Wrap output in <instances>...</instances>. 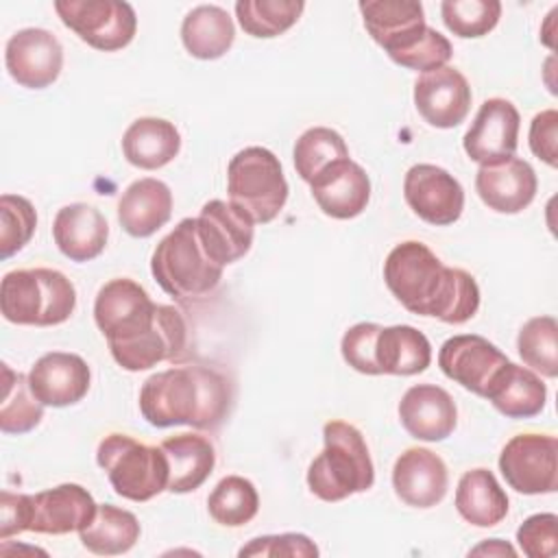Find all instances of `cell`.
Masks as SVG:
<instances>
[{
    "instance_id": "obj_34",
    "label": "cell",
    "mask_w": 558,
    "mask_h": 558,
    "mask_svg": "<svg viewBox=\"0 0 558 558\" xmlns=\"http://www.w3.org/2000/svg\"><path fill=\"white\" fill-rule=\"evenodd\" d=\"M44 418V403L33 395L28 375L15 373L2 364V401H0V429L4 434H26Z\"/></svg>"
},
{
    "instance_id": "obj_36",
    "label": "cell",
    "mask_w": 558,
    "mask_h": 558,
    "mask_svg": "<svg viewBox=\"0 0 558 558\" xmlns=\"http://www.w3.org/2000/svg\"><path fill=\"white\" fill-rule=\"evenodd\" d=\"M259 510V495L251 480L242 475L222 477L207 497L209 517L225 527H242Z\"/></svg>"
},
{
    "instance_id": "obj_12",
    "label": "cell",
    "mask_w": 558,
    "mask_h": 558,
    "mask_svg": "<svg viewBox=\"0 0 558 558\" xmlns=\"http://www.w3.org/2000/svg\"><path fill=\"white\" fill-rule=\"evenodd\" d=\"M187 325L183 314L172 305H157V316L148 329L135 338L109 347L113 360L124 371H146L159 362L174 360L185 351Z\"/></svg>"
},
{
    "instance_id": "obj_28",
    "label": "cell",
    "mask_w": 558,
    "mask_h": 558,
    "mask_svg": "<svg viewBox=\"0 0 558 558\" xmlns=\"http://www.w3.org/2000/svg\"><path fill=\"white\" fill-rule=\"evenodd\" d=\"M168 460V490L183 495L201 488L216 466V451L201 434H177L159 445Z\"/></svg>"
},
{
    "instance_id": "obj_1",
    "label": "cell",
    "mask_w": 558,
    "mask_h": 558,
    "mask_svg": "<svg viewBox=\"0 0 558 558\" xmlns=\"http://www.w3.org/2000/svg\"><path fill=\"white\" fill-rule=\"evenodd\" d=\"M384 281L392 296L412 314L462 325L480 307V288L471 272L445 266L418 242L397 244L384 262Z\"/></svg>"
},
{
    "instance_id": "obj_15",
    "label": "cell",
    "mask_w": 558,
    "mask_h": 558,
    "mask_svg": "<svg viewBox=\"0 0 558 558\" xmlns=\"http://www.w3.org/2000/svg\"><path fill=\"white\" fill-rule=\"evenodd\" d=\"M508 357L477 333L451 336L438 351L440 371L464 390L484 397Z\"/></svg>"
},
{
    "instance_id": "obj_29",
    "label": "cell",
    "mask_w": 558,
    "mask_h": 558,
    "mask_svg": "<svg viewBox=\"0 0 558 558\" xmlns=\"http://www.w3.org/2000/svg\"><path fill=\"white\" fill-rule=\"evenodd\" d=\"M181 150L177 126L163 118H137L122 135L124 159L142 170L168 166Z\"/></svg>"
},
{
    "instance_id": "obj_18",
    "label": "cell",
    "mask_w": 558,
    "mask_h": 558,
    "mask_svg": "<svg viewBox=\"0 0 558 558\" xmlns=\"http://www.w3.org/2000/svg\"><path fill=\"white\" fill-rule=\"evenodd\" d=\"M28 532L37 534L81 532L94 519L98 508L89 490L72 482L28 495Z\"/></svg>"
},
{
    "instance_id": "obj_10",
    "label": "cell",
    "mask_w": 558,
    "mask_h": 558,
    "mask_svg": "<svg viewBox=\"0 0 558 558\" xmlns=\"http://www.w3.org/2000/svg\"><path fill=\"white\" fill-rule=\"evenodd\" d=\"M157 305L159 303H155L137 281L118 277L98 290L94 320L107 338V344L113 347L148 329L155 320Z\"/></svg>"
},
{
    "instance_id": "obj_35",
    "label": "cell",
    "mask_w": 558,
    "mask_h": 558,
    "mask_svg": "<svg viewBox=\"0 0 558 558\" xmlns=\"http://www.w3.org/2000/svg\"><path fill=\"white\" fill-rule=\"evenodd\" d=\"M303 9L301 0H238L235 17L246 35L270 39L292 28Z\"/></svg>"
},
{
    "instance_id": "obj_46",
    "label": "cell",
    "mask_w": 558,
    "mask_h": 558,
    "mask_svg": "<svg viewBox=\"0 0 558 558\" xmlns=\"http://www.w3.org/2000/svg\"><path fill=\"white\" fill-rule=\"evenodd\" d=\"M31 501L28 495L2 490L0 493V541H7L13 534L28 532Z\"/></svg>"
},
{
    "instance_id": "obj_30",
    "label": "cell",
    "mask_w": 558,
    "mask_h": 558,
    "mask_svg": "<svg viewBox=\"0 0 558 558\" xmlns=\"http://www.w3.org/2000/svg\"><path fill=\"white\" fill-rule=\"evenodd\" d=\"M375 362L379 375H416L429 366L432 344L412 325L381 327L375 342Z\"/></svg>"
},
{
    "instance_id": "obj_23",
    "label": "cell",
    "mask_w": 558,
    "mask_h": 558,
    "mask_svg": "<svg viewBox=\"0 0 558 558\" xmlns=\"http://www.w3.org/2000/svg\"><path fill=\"white\" fill-rule=\"evenodd\" d=\"M399 418L412 438L438 442L453 434L458 408L445 388L436 384H416L401 397Z\"/></svg>"
},
{
    "instance_id": "obj_24",
    "label": "cell",
    "mask_w": 558,
    "mask_h": 558,
    "mask_svg": "<svg viewBox=\"0 0 558 558\" xmlns=\"http://www.w3.org/2000/svg\"><path fill=\"white\" fill-rule=\"evenodd\" d=\"M360 13L368 35L390 59L410 48L427 28L423 4L414 0H366L360 2Z\"/></svg>"
},
{
    "instance_id": "obj_38",
    "label": "cell",
    "mask_w": 558,
    "mask_h": 558,
    "mask_svg": "<svg viewBox=\"0 0 558 558\" xmlns=\"http://www.w3.org/2000/svg\"><path fill=\"white\" fill-rule=\"evenodd\" d=\"M517 349L527 368L545 377L558 375V323L554 316L530 318L517 338Z\"/></svg>"
},
{
    "instance_id": "obj_5",
    "label": "cell",
    "mask_w": 558,
    "mask_h": 558,
    "mask_svg": "<svg viewBox=\"0 0 558 558\" xmlns=\"http://www.w3.org/2000/svg\"><path fill=\"white\" fill-rule=\"evenodd\" d=\"M76 307L74 283L52 268L11 270L0 283V312L9 323L52 327Z\"/></svg>"
},
{
    "instance_id": "obj_42",
    "label": "cell",
    "mask_w": 558,
    "mask_h": 558,
    "mask_svg": "<svg viewBox=\"0 0 558 558\" xmlns=\"http://www.w3.org/2000/svg\"><path fill=\"white\" fill-rule=\"evenodd\" d=\"M517 543L530 558H551L558 551V517L538 512L527 517L517 530Z\"/></svg>"
},
{
    "instance_id": "obj_39",
    "label": "cell",
    "mask_w": 558,
    "mask_h": 558,
    "mask_svg": "<svg viewBox=\"0 0 558 558\" xmlns=\"http://www.w3.org/2000/svg\"><path fill=\"white\" fill-rule=\"evenodd\" d=\"M440 15L445 26L462 37L475 39L488 35L499 17H501V2L499 0H445L440 4Z\"/></svg>"
},
{
    "instance_id": "obj_31",
    "label": "cell",
    "mask_w": 558,
    "mask_h": 558,
    "mask_svg": "<svg viewBox=\"0 0 558 558\" xmlns=\"http://www.w3.org/2000/svg\"><path fill=\"white\" fill-rule=\"evenodd\" d=\"M456 510L475 527H493L508 514V495L493 471L477 466L462 473L456 488Z\"/></svg>"
},
{
    "instance_id": "obj_14",
    "label": "cell",
    "mask_w": 558,
    "mask_h": 558,
    "mask_svg": "<svg viewBox=\"0 0 558 558\" xmlns=\"http://www.w3.org/2000/svg\"><path fill=\"white\" fill-rule=\"evenodd\" d=\"M519 111L506 98H488L464 133L462 146L471 161L486 166L514 157L519 144Z\"/></svg>"
},
{
    "instance_id": "obj_2",
    "label": "cell",
    "mask_w": 558,
    "mask_h": 558,
    "mask_svg": "<svg viewBox=\"0 0 558 558\" xmlns=\"http://www.w3.org/2000/svg\"><path fill=\"white\" fill-rule=\"evenodd\" d=\"M233 386L211 366H174L150 375L140 388V412L153 427L190 425L216 429L229 416Z\"/></svg>"
},
{
    "instance_id": "obj_45",
    "label": "cell",
    "mask_w": 558,
    "mask_h": 558,
    "mask_svg": "<svg viewBox=\"0 0 558 558\" xmlns=\"http://www.w3.org/2000/svg\"><path fill=\"white\" fill-rule=\"evenodd\" d=\"M530 150L547 166L558 163V111L545 109L530 122Z\"/></svg>"
},
{
    "instance_id": "obj_43",
    "label": "cell",
    "mask_w": 558,
    "mask_h": 558,
    "mask_svg": "<svg viewBox=\"0 0 558 558\" xmlns=\"http://www.w3.org/2000/svg\"><path fill=\"white\" fill-rule=\"evenodd\" d=\"M381 325L377 323H357L349 327L340 342V353L344 362L364 375H379L375 362V342Z\"/></svg>"
},
{
    "instance_id": "obj_6",
    "label": "cell",
    "mask_w": 558,
    "mask_h": 558,
    "mask_svg": "<svg viewBox=\"0 0 558 558\" xmlns=\"http://www.w3.org/2000/svg\"><path fill=\"white\" fill-rule=\"evenodd\" d=\"M96 462L113 490L129 501H148L168 490V460L161 447H150L126 434H109L96 449Z\"/></svg>"
},
{
    "instance_id": "obj_11",
    "label": "cell",
    "mask_w": 558,
    "mask_h": 558,
    "mask_svg": "<svg viewBox=\"0 0 558 558\" xmlns=\"http://www.w3.org/2000/svg\"><path fill=\"white\" fill-rule=\"evenodd\" d=\"M403 196L408 207L434 227L453 225L464 209L460 181L434 163H416L405 172Z\"/></svg>"
},
{
    "instance_id": "obj_3",
    "label": "cell",
    "mask_w": 558,
    "mask_h": 558,
    "mask_svg": "<svg viewBox=\"0 0 558 558\" xmlns=\"http://www.w3.org/2000/svg\"><path fill=\"white\" fill-rule=\"evenodd\" d=\"M323 451L307 469V486L323 501H342L375 484V466L362 432L340 418L323 425Z\"/></svg>"
},
{
    "instance_id": "obj_13",
    "label": "cell",
    "mask_w": 558,
    "mask_h": 558,
    "mask_svg": "<svg viewBox=\"0 0 558 558\" xmlns=\"http://www.w3.org/2000/svg\"><path fill=\"white\" fill-rule=\"evenodd\" d=\"M4 65L17 85L44 89L61 74L63 46L46 28H22L7 41Z\"/></svg>"
},
{
    "instance_id": "obj_33",
    "label": "cell",
    "mask_w": 558,
    "mask_h": 558,
    "mask_svg": "<svg viewBox=\"0 0 558 558\" xmlns=\"http://www.w3.org/2000/svg\"><path fill=\"white\" fill-rule=\"evenodd\" d=\"M140 521L113 504H98L94 519L78 532L83 547L98 556L126 554L140 541Z\"/></svg>"
},
{
    "instance_id": "obj_25",
    "label": "cell",
    "mask_w": 558,
    "mask_h": 558,
    "mask_svg": "<svg viewBox=\"0 0 558 558\" xmlns=\"http://www.w3.org/2000/svg\"><path fill=\"white\" fill-rule=\"evenodd\" d=\"M52 238L68 259L89 262L105 251L109 225L96 207L87 203H70L57 211Z\"/></svg>"
},
{
    "instance_id": "obj_37",
    "label": "cell",
    "mask_w": 558,
    "mask_h": 558,
    "mask_svg": "<svg viewBox=\"0 0 558 558\" xmlns=\"http://www.w3.org/2000/svg\"><path fill=\"white\" fill-rule=\"evenodd\" d=\"M347 157L349 148L342 135L329 126H312L294 144V168L305 183H312L323 170Z\"/></svg>"
},
{
    "instance_id": "obj_20",
    "label": "cell",
    "mask_w": 558,
    "mask_h": 558,
    "mask_svg": "<svg viewBox=\"0 0 558 558\" xmlns=\"http://www.w3.org/2000/svg\"><path fill=\"white\" fill-rule=\"evenodd\" d=\"M392 488L405 506L432 508L447 495V464L432 449L410 447L395 460Z\"/></svg>"
},
{
    "instance_id": "obj_7",
    "label": "cell",
    "mask_w": 558,
    "mask_h": 558,
    "mask_svg": "<svg viewBox=\"0 0 558 558\" xmlns=\"http://www.w3.org/2000/svg\"><path fill=\"white\" fill-rule=\"evenodd\" d=\"M229 203L246 211L253 222H272L288 201V181L272 150L246 146L227 166Z\"/></svg>"
},
{
    "instance_id": "obj_16",
    "label": "cell",
    "mask_w": 558,
    "mask_h": 558,
    "mask_svg": "<svg viewBox=\"0 0 558 558\" xmlns=\"http://www.w3.org/2000/svg\"><path fill=\"white\" fill-rule=\"evenodd\" d=\"M471 87L451 65L423 72L414 83V105L421 118L436 129H453L469 116Z\"/></svg>"
},
{
    "instance_id": "obj_17",
    "label": "cell",
    "mask_w": 558,
    "mask_h": 558,
    "mask_svg": "<svg viewBox=\"0 0 558 558\" xmlns=\"http://www.w3.org/2000/svg\"><path fill=\"white\" fill-rule=\"evenodd\" d=\"M253 218L229 201H207L196 216L201 242L209 257L222 268L251 251L255 227Z\"/></svg>"
},
{
    "instance_id": "obj_40",
    "label": "cell",
    "mask_w": 558,
    "mask_h": 558,
    "mask_svg": "<svg viewBox=\"0 0 558 558\" xmlns=\"http://www.w3.org/2000/svg\"><path fill=\"white\" fill-rule=\"evenodd\" d=\"M37 229L33 203L20 194L0 196V257L9 259L22 251Z\"/></svg>"
},
{
    "instance_id": "obj_26",
    "label": "cell",
    "mask_w": 558,
    "mask_h": 558,
    "mask_svg": "<svg viewBox=\"0 0 558 558\" xmlns=\"http://www.w3.org/2000/svg\"><path fill=\"white\" fill-rule=\"evenodd\" d=\"M172 216L170 187L153 177L133 181L118 201V222L133 238H148Z\"/></svg>"
},
{
    "instance_id": "obj_41",
    "label": "cell",
    "mask_w": 558,
    "mask_h": 558,
    "mask_svg": "<svg viewBox=\"0 0 558 558\" xmlns=\"http://www.w3.org/2000/svg\"><path fill=\"white\" fill-rule=\"evenodd\" d=\"M453 54V48L445 35H440L436 28L427 26L423 35L403 52L392 57V61L401 68L416 70V72H429L436 68H442L449 63Z\"/></svg>"
},
{
    "instance_id": "obj_19",
    "label": "cell",
    "mask_w": 558,
    "mask_h": 558,
    "mask_svg": "<svg viewBox=\"0 0 558 558\" xmlns=\"http://www.w3.org/2000/svg\"><path fill=\"white\" fill-rule=\"evenodd\" d=\"M33 395L50 408H65L78 403L92 384L87 362L76 353L50 351L44 353L28 371Z\"/></svg>"
},
{
    "instance_id": "obj_47",
    "label": "cell",
    "mask_w": 558,
    "mask_h": 558,
    "mask_svg": "<svg viewBox=\"0 0 558 558\" xmlns=\"http://www.w3.org/2000/svg\"><path fill=\"white\" fill-rule=\"evenodd\" d=\"M469 554H473V556H480V554H488V556H506L508 554V556H514L517 551H514L512 545L504 543L501 538H490V541L473 547Z\"/></svg>"
},
{
    "instance_id": "obj_22",
    "label": "cell",
    "mask_w": 558,
    "mask_h": 558,
    "mask_svg": "<svg viewBox=\"0 0 558 558\" xmlns=\"http://www.w3.org/2000/svg\"><path fill=\"white\" fill-rule=\"evenodd\" d=\"M320 211L336 220L360 216L371 201V179L351 157L331 163L310 183Z\"/></svg>"
},
{
    "instance_id": "obj_32",
    "label": "cell",
    "mask_w": 558,
    "mask_h": 558,
    "mask_svg": "<svg viewBox=\"0 0 558 558\" xmlns=\"http://www.w3.org/2000/svg\"><path fill=\"white\" fill-rule=\"evenodd\" d=\"M235 39V26L229 13L216 4L192 9L181 24V41L185 50L203 61L220 59Z\"/></svg>"
},
{
    "instance_id": "obj_21",
    "label": "cell",
    "mask_w": 558,
    "mask_h": 558,
    "mask_svg": "<svg viewBox=\"0 0 558 558\" xmlns=\"http://www.w3.org/2000/svg\"><path fill=\"white\" fill-rule=\"evenodd\" d=\"M475 190L488 209L497 214H519L534 201L538 179L525 159L508 157L480 166Z\"/></svg>"
},
{
    "instance_id": "obj_8",
    "label": "cell",
    "mask_w": 558,
    "mask_h": 558,
    "mask_svg": "<svg viewBox=\"0 0 558 558\" xmlns=\"http://www.w3.org/2000/svg\"><path fill=\"white\" fill-rule=\"evenodd\" d=\"M54 11L78 39L102 52L129 46L137 31L135 11L122 0H57Z\"/></svg>"
},
{
    "instance_id": "obj_27",
    "label": "cell",
    "mask_w": 558,
    "mask_h": 558,
    "mask_svg": "<svg viewBox=\"0 0 558 558\" xmlns=\"http://www.w3.org/2000/svg\"><path fill=\"white\" fill-rule=\"evenodd\" d=\"M484 399L508 418H530L543 412L547 386L538 373L508 360L490 381Z\"/></svg>"
},
{
    "instance_id": "obj_9",
    "label": "cell",
    "mask_w": 558,
    "mask_h": 558,
    "mask_svg": "<svg viewBox=\"0 0 558 558\" xmlns=\"http://www.w3.org/2000/svg\"><path fill=\"white\" fill-rule=\"evenodd\" d=\"M499 471L510 488L523 495H547L558 488V440L547 434H517L499 453Z\"/></svg>"
},
{
    "instance_id": "obj_4",
    "label": "cell",
    "mask_w": 558,
    "mask_h": 558,
    "mask_svg": "<svg viewBox=\"0 0 558 558\" xmlns=\"http://www.w3.org/2000/svg\"><path fill=\"white\" fill-rule=\"evenodd\" d=\"M222 266L205 251L196 218H183L153 251L150 272L161 290L174 299H203L222 279Z\"/></svg>"
},
{
    "instance_id": "obj_44",
    "label": "cell",
    "mask_w": 558,
    "mask_h": 558,
    "mask_svg": "<svg viewBox=\"0 0 558 558\" xmlns=\"http://www.w3.org/2000/svg\"><path fill=\"white\" fill-rule=\"evenodd\" d=\"M244 556H290V558H310L318 556V547L314 541L305 534L296 532H286V534H268V536H257L251 538L240 551Z\"/></svg>"
}]
</instances>
